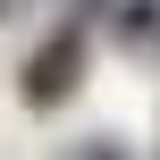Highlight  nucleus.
Segmentation results:
<instances>
[{
	"label": "nucleus",
	"instance_id": "obj_1",
	"mask_svg": "<svg viewBox=\"0 0 160 160\" xmlns=\"http://www.w3.org/2000/svg\"><path fill=\"white\" fill-rule=\"evenodd\" d=\"M76 76H84V34H76V25H59V34L25 59V101H34V110H51V101H68V93H76Z\"/></svg>",
	"mask_w": 160,
	"mask_h": 160
},
{
	"label": "nucleus",
	"instance_id": "obj_2",
	"mask_svg": "<svg viewBox=\"0 0 160 160\" xmlns=\"http://www.w3.org/2000/svg\"><path fill=\"white\" fill-rule=\"evenodd\" d=\"M84 160H118V152H84Z\"/></svg>",
	"mask_w": 160,
	"mask_h": 160
}]
</instances>
